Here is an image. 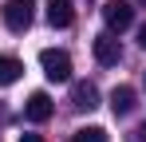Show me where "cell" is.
<instances>
[{
  "label": "cell",
  "mask_w": 146,
  "mask_h": 142,
  "mask_svg": "<svg viewBox=\"0 0 146 142\" xmlns=\"http://www.w3.org/2000/svg\"><path fill=\"white\" fill-rule=\"evenodd\" d=\"M40 67L51 83H67L71 79V55L67 51H55V47H44L40 51Z\"/></svg>",
  "instance_id": "6da1fadb"
},
{
  "label": "cell",
  "mask_w": 146,
  "mask_h": 142,
  "mask_svg": "<svg viewBox=\"0 0 146 142\" xmlns=\"http://www.w3.org/2000/svg\"><path fill=\"white\" fill-rule=\"evenodd\" d=\"M103 20H107V32H126L134 24V4L130 0H107L103 4Z\"/></svg>",
  "instance_id": "7a4b0ae2"
},
{
  "label": "cell",
  "mask_w": 146,
  "mask_h": 142,
  "mask_svg": "<svg viewBox=\"0 0 146 142\" xmlns=\"http://www.w3.org/2000/svg\"><path fill=\"white\" fill-rule=\"evenodd\" d=\"M0 16H4V28L8 32H28L32 28V0H8L4 8H0Z\"/></svg>",
  "instance_id": "3957f363"
},
{
  "label": "cell",
  "mask_w": 146,
  "mask_h": 142,
  "mask_svg": "<svg viewBox=\"0 0 146 142\" xmlns=\"http://www.w3.org/2000/svg\"><path fill=\"white\" fill-rule=\"evenodd\" d=\"M95 59L103 63V67H115V63L122 59V47H119V40H115V32L95 36Z\"/></svg>",
  "instance_id": "277c9868"
},
{
  "label": "cell",
  "mask_w": 146,
  "mask_h": 142,
  "mask_svg": "<svg viewBox=\"0 0 146 142\" xmlns=\"http://www.w3.org/2000/svg\"><path fill=\"white\" fill-rule=\"evenodd\" d=\"M51 95L48 91H36V95H28V103H24V115L32 118V122H48L51 118Z\"/></svg>",
  "instance_id": "5b68a950"
},
{
  "label": "cell",
  "mask_w": 146,
  "mask_h": 142,
  "mask_svg": "<svg viewBox=\"0 0 146 142\" xmlns=\"http://www.w3.org/2000/svg\"><path fill=\"white\" fill-rule=\"evenodd\" d=\"M71 107L75 111H95L99 107V87L95 83H75L71 87Z\"/></svg>",
  "instance_id": "8992f818"
},
{
  "label": "cell",
  "mask_w": 146,
  "mask_h": 142,
  "mask_svg": "<svg viewBox=\"0 0 146 142\" xmlns=\"http://www.w3.org/2000/svg\"><path fill=\"white\" fill-rule=\"evenodd\" d=\"M71 20H75L71 0H51L48 4V24L51 28H71Z\"/></svg>",
  "instance_id": "52a82bcc"
},
{
  "label": "cell",
  "mask_w": 146,
  "mask_h": 142,
  "mask_svg": "<svg viewBox=\"0 0 146 142\" xmlns=\"http://www.w3.org/2000/svg\"><path fill=\"white\" fill-rule=\"evenodd\" d=\"M111 111H115V115H130V111H134V87H126V83L115 87V91H111Z\"/></svg>",
  "instance_id": "ba28073f"
},
{
  "label": "cell",
  "mask_w": 146,
  "mask_h": 142,
  "mask_svg": "<svg viewBox=\"0 0 146 142\" xmlns=\"http://www.w3.org/2000/svg\"><path fill=\"white\" fill-rule=\"evenodd\" d=\"M20 75H24V63L16 55H0V87H12Z\"/></svg>",
  "instance_id": "9c48e42d"
},
{
  "label": "cell",
  "mask_w": 146,
  "mask_h": 142,
  "mask_svg": "<svg viewBox=\"0 0 146 142\" xmlns=\"http://www.w3.org/2000/svg\"><path fill=\"white\" fill-rule=\"evenodd\" d=\"M75 142H107V130L103 126H83V130H75Z\"/></svg>",
  "instance_id": "30bf717a"
},
{
  "label": "cell",
  "mask_w": 146,
  "mask_h": 142,
  "mask_svg": "<svg viewBox=\"0 0 146 142\" xmlns=\"http://www.w3.org/2000/svg\"><path fill=\"white\" fill-rule=\"evenodd\" d=\"M20 142H44L40 134H20Z\"/></svg>",
  "instance_id": "8fae6325"
},
{
  "label": "cell",
  "mask_w": 146,
  "mask_h": 142,
  "mask_svg": "<svg viewBox=\"0 0 146 142\" xmlns=\"http://www.w3.org/2000/svg\"><path fill=\"white\" fill-rule=\"evenodd\" d=\"M134 142H146V122L138 126V134H134Z\"/></svg>",
  "instance_id": "7c38bea8"
},
{
  "label": "cell",
  "mask_w": 146,
  "mask_h": 142,
  "mask_svg": "<svg viewBox=\"0 0 146 142\" xmlns=\"http://www.w3.org/2000/svg\"><path fill=\"white\" fill-rule=\"evenodd\" d=\"M138 44L146 47V24H142V28H138Z\"/></svg>",
  "instance_id": "4fadbf2b"
}]
</instances>
